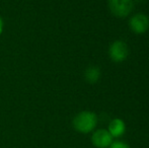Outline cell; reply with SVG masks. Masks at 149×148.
<instances>
[{"instance_id": "6da1fadb", "label": "cell", "mask_w": 149, "mask_h": 148, "mask_svg": "<svg viewBox=\"0 0 149 148\" xmlns=\"http://www.w3.org/2000/svg\"><path fill=\"white\" fill-rule=\"evenodd\" d=\"M97 125V117L89 111L80 112L73 119V127L79 133L87 134L94 130Z\"/></svg>"}, {"instance_id": "7a4b0ae2", "label": "cell", "mask_w": 149, "mask_h": 148, "mask_svg": "<svg viewBox=\"0 0 149 148\" xmlns=\"http://www.w3.org/2000/svg\"><path fill=\"white\" fill-rule=\"evenodd\" d=\"M111 11L118 17H126L133 9L132 0H109Z\"/></svg>"}, {"instance_id": "3957f363", "label": "cell", "mask_w": 149, "mask_h": 148, "mask_svg": "<svg viewBox=\"0 0 149 148\" xmlns=\"http://www.w3.org/2000/svg\"><path fill=\"white\" fill-rule=\"evenodd\" d=\"M109 54H110V57L112 58L113 61L118 62V63L125 61L128 57V54H129L127 44L124 43L123 41L114 42L111 45Z\"/></svg>"}, {"instance_id": "277c9868", "label": "cell", "mask_w": 149, "mask_h": 148, "mask_svg": "<svg viewBox=\"0 0 149 148\" xmlns=\"http://www.w3.org/2000/svg\"><path fill=\"white\" fill-rule=\"evenodd\" d=\"M92 144L97 148H109L114 141L113 137L108 130L104 129H98L94 131L91 136Z\"/></svg>"}, {"instance_id": "5b68a950", "label": "cell", "mask_w": 149, "mask_h": 148, "mask_svg": "<svg viewBox=\"0 0 149 148\" xmlns=\"http://www.w3.org/2000/svg\"><path fill=\"white\" fill-rule=\"evenodd\" d=\"M129 24L135 34H144L149 28V18L143 13H137L131 17Z\"/></svg>"}, {"instance_id": "8992f818", "label": "cell", "mask_w": 149, "mask_h": 148, "mask_svg": "<svg viewBox=\"0 0 149 148\" xmlns=\"http://www.w3.org/2000/svg\"><path fill=\"white\" fill-rule=\"evenodd\" d=\"M109 132L112 135L113 138H118L125 134L126 132V124L122 119L116 118L114 120L111 121L110 125H109Z\"/></svg>"}, {"instance_id": "52a82bcc", "label": "cell", "mask_w": 149, "mask_h": 148, "mask_svg": "<svg viewBox=\"0 0 149 148\" xmlns=\"http://www.w3.org/2000/svg\"><path fill=\"white\" fill-rule=\"evenodd\" d=\"M84 76L89 83H95L100 77V70L97 67H89L85 71Z\"/></svg>"}, {"instance_id": "ba28073f", "label": "cell", "mask_w": 149, "mask_h": 148, "mask_svg": "<svg viewBox=\"0 0 149 148\" xmlns=\"http://www.w3.org/2000/svg\"><path fill=\"white\" fill-rule=\"evenodd\" d=\"M109 148H131V147L127 143L123 142V141H114Z\"/></svg>"}, {"instance_id": "9c48e42d", "label": "cell", "mask_w": 149, "mask_h": 148, "mask_svg": "<svg viewBox=\"0 0 149 148\" xmlns=\"http://www.w3.org/2000/svg\"><path fill=\"white\" fill-rule=\"evenodd\" d=\"M2 31H3V20L0 17V34L2 33Z\"/></svg>"}, {"instance_id": "30bf717a", "label": "cell", "mask_w": 149, "mask_h": 148, "mask_svg": "<svg viewBox=\"0 0 149 148\" xmlns=\"http://www.w3.org/2000/svg\"><path fill=\"white\" fill-rule=\"evenodd\" d=\"M136 1H143V0H136Z\"/></svg>"}]
</instances>
